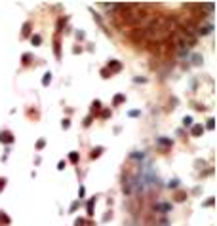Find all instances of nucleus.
<instances>
[{"instance_id": "f03ea898", "label": "nucleus", "mask_w": 217, "mask_h": 226, "mask_svg": "<svg viewBox=\"0 0 217 226\" xmlns=\"http://www.w3.org/2000/svg\"><path fill=\"white\" fill-rule=\"evenodd\" d=\"M0 143H6V145L13 143V135L10 131H2V133H0Z\"/></svg>"}, {"instance_id": "9b49d317", "label": "nucleus", "mask_w": 217, "mask_h": 226, "mask_svg": "<svg viewBox=\"0 0 217 226\" xmlns=\"http://www.w3.org/2000/svg\"><path fill=\"white\" fill-rule=\"evenodd\" d=\"M50 80H52V74H50V72H46V74H44V80H42V84H44V86H48V84H50Z\"/></svg>"}, {"instance_id": "1a4fd4ad", "label": "nucleus", "mask_w": 217, "mask_h": 226, "mask_svg": "<svg viewBox=\"0 0 217 226\" xmlns=\"http://www.w3.org/2000/svg\"><path fill=\"white\" fill-rule=\"evenodd\" d=\"M185 198H187L185 192H177V194H175V200H177V201H185Z\"/></svg>"}, {"instance_id": "9d476101", "label": "nucleus", "mask_w": 217, "mask_h": 226, "mask_svg": "<svg viewBox=\"0 0 217 226\" xmlns=\"http://www.w3.org/2000/svg\"><path fill=\"white\" fill-rule=\"evenodd\" d=\"M29 31H31V23H25L23 25V36H29Z\"/></svg>"}, {"instance_id": "6ab92c4d", "label": "nucleus", "mask_w": 217, "mask_h": 226, "mask_svg": "<svg viewBox=\"0 0 217 226\" xmlns=\"http://www.w3.org/2000/svg\"><path fill=\"white\" fill-rule=\"evenodd\" d=\"M74 226H84V221H82V218H76V221H74Z\"/></svg>"}, {"instance_id": "7ed1b4c3", "label": "nucleus", "mask_w": 217, "mask_h": 226, "mask_svg": "<svg viewBox=\"0 0 217 226\" xmlns=\"http://www.w3.org/2000/svg\"><path fill=\"white\" fill-rule=\"evenodd\" d=\"M108 68H112L114 72H118V70L122 68V65H120L118 61H111V63H108Z\"/></svg>"}, {"instance_id": "6e6552de", "label": "nucleus", "mask_w": 217, "mask_h": 226, "mask_svg": "<svg viewBox=\"0 0 217 226\" xmlns=\"http://www.w3.org/2000/svg\"><path fill=\"white\" fill-rule=\"evenodd\" d=\"M65 25H67V17H61V19H59V23H57V31H61Z\"/></svg>"}, {"instance_id": "dca6fc26", "label": "nucleus", "mask_w": 217, "mask_h": 226, "mask_svg": "<svg viewBox=\"0 0 217 226\" xmlns=\"http://www.w3.org/2000/svg\"><path fill=\"white\" fill-rule=\"evenodd\" d=\"M99 107H101V103H99V101H93V105H91L93 112H95V110H99Z\"/></svg>"}, {"instance_id": "393cba45", "label": "nucleus", "mask_w": 217, "mask_h": 226, "mask_svg": "<svg viewBox=\"0 0 217 226\" xmlns=\"http://www.w3.org/2000/svg\"><path fill=\"white\" fill-rule=\"evenodd\" d=\"M208 128H209V129H213V120H212V118L208 120Z\"/></svg>"}, {"instance_id": "f8f14e48", "label": "nucleus", "mask_w": 217, "mask_h": 226, "mask_svg": "<svg viewBox=\"0 0 217 226\" xmlns=\"http://www.w3.org/2000/svg\"><path fill=\"white\" fill-rule=\"evenodd\" d=\"M71 161H72V164H76V161H78V152H71Z\"/></svg>"}, {"instance_id": "2eb2a0df", "label": "nucleus", "mask_w": 217, "mask_h": 226, "mask_svg": "<svg viewBox=\"0 0 217 226\" xmlns=\"http://www.w3.org/2000/svg\"><path fill=\"white\" fill-rule=\"evenodd\" d=\"M183 124H185V125H191V124H192V118H191V116H185V118H183Z\"/></svg>"}, {"instance_id": "bb28decb", "label": "nucleus", "mask_w": 217, "mask_h": 226, "mask_svg": "<svg viewBox=\"0 0 217 226\" xmlns=\"http://www.w3.org/2000/svg\"><path fill=\"white\" fill-rule=\"evenodd\" d=\"M90 122H91V116H88V118L84 120V125H90Z\"/></svg>"}, {"instance_id": "39448f33", "label": "nucleus", "mask_w": 217, "mask_h": 226, "mask_svg": "<svg viewBox=\"0 0 217 226\" xmlns=\"http://www.w3.org/2000/svg\"><path fill=\"white\" fill-rule=\"evenodd\" d=\"M202 133H204V128H202V125H194V128H192V135H202Z\"/></svg>"}, {"instance_id": "423d86ee", "label": "nucleus", "mask_w": 217, "mask_h": 226, "mask_svg": "<svg viewBox=\"0 0 217 226\" xmlns=\"http://www.w3.org/2000/svg\"><path fill=\"white\" fill-rule=\"evenodd\" d=\"M101 152H103V146H97V148H93V150H91V158H97V156H101Z\"/></svg>"}, {"instance_id": "ddd939ff", "label": "nucleus", "mask_w": 217, "mask_h": 226, "mask_svg": "<svg viewBox=\"0 0 217 226\" xmlns=\"http://www.w3.org/2000/svg\"><path fill=\"white\" fill-rule=\"evenodd\" d=\"M0 222H10V218L6 217V213H4V211H0Z\"/></svg>"}, {"instance_id": "4468645a", "label": "nucleus", "mask_w": 217, "mask_h": 226, "mask_svg": "<svg viewBox=\"0 0 217 226\" xmlns=\"http://www.w3.org/2000/svg\"><path fill=\"white\" fill-rule=\"evenodd\" d=\"M124 99H126L124 95H116V97H114V105H120L122 101H124Z\"/></svg>"}, {"instance_id": "f257e3e1", "label": "nucleus", "mask_w": 217, "mask_h": 226, "mask_svg": "<svg viewBox=\"0 0 217 226\" xmlns=\"http://www.w3.org/2000/svg\"><path fill=\"white\" fill-rule=\"evenodd\" d=\"M129 40L133 42V44H143L145 40H147V34H145V29H133L129 32Z\"/></svg>"}, {"instance_id": "f3484780", "label": "nucleus", "mask_w": 217, "mask_h": 226, "mask_svg": "<svg viewBox=\"0 0 217 226\" xmlns=\"http://www.w3.org/2000/svg\"><path fill=\"white\" fill-rule=\"evenodd\" d=\"M88 215H93V201L88 203Z\"/></svg>"}, {"instance_id": "b1692460", "label": "nucleus", "mask_w": 217, "mask_h": 226, "mask_svg": "<svg viewBox=\"0 0 217 226\" xmlns=\"http://www.w3.org/2000/svg\"><path fill=\"white\" fill-rule=\"evenodd\" d=\"M101 116H103V118H108V116H111V112H108V110H103V112H101Z\"/></svg>"}, {"instance_id": "a878e982", "label": "nucleus", "mask_w": 217, "mask_h": 226, "mask_svg": "<svg viewBox=\"0 0 217 226\" xmlns=\"http://www.w3.org/2000/svg\"><path fill=\"white\" fill-rule=\"evenodd\" d=\"M69 125H71V122H69V120H63V128H65V129H67V128H69Z\"/></svg>"}, {"instance_id": "5701e85b", "label": "nucleus", "mask_w": 217, "mask_h": 226, "mask_svg": "<svg viewBox=\"0 0 217 226\" xmlns=\"http://www.w3.org/2000/svg\"><path fill=\"white\" fill-rule=\"evenodd\" d=\"M4 186H6V179H0V192H2Z\"/></svg>"}, {"instance_id": "4be33fe9", "label": "nucleus", "mask_w": 217, "mask_h": 226, "mask_svg": "<svg viewBox=\"0 0 217 226\" xmlns=\"http://www.w3.org/2000/svg\"><path fill=\"white\" fill-rule=\"evenodd\" d=\"M31 59H33V57H31L29 53H25V55H23V61H25V65H27V61H31Z\"/></svg>"}, {"instance_id": "20e7f679", "label": "nucleus", "mask_w": 217, "mask_h": 226, "mask_svg": "<svg viewBox=\"0 0 217 226\" xmlns=\"http://www.w3.org/2000/svg\"><path fill=\"white\" fill-rule=\"evenodd\" d=\"M156 141H158V145H162V146H171V141L166 139V137H160V139H156Z\"/></svg>"}, {"instance_id": "a211bd4d", "label": "nucleus", "mask_w": 217, "mask_h": 226, "mask_svg": "<svg viewBox=\"0 0 217 226\" xmlns=\"http://www.w3.org/2000/svg\"><path fill=\"white\" fill-rule=\"evenodd\" d=\"M192 61H194V65H198V63L202 61V57H200V55H194V57H192Z\"/></svg>"}, {"instance_id": "aec40b11", "label": "nucleus", "mask_w": 217, "mask_h": 226, "mask_svg": "<svg viewBox=\"0 0 217 226\" xmlns=\"http://www.w3.org/2000/svg\"><path fill=\"white\" fill-rule=\"evenodd\" d=\"M44 145H46V141H42V139L36 143V146H38V148H44Z\"/></svg>"}, {"instance_id": "412c9836", "label": "nucleus", "mask_w": 217, "mask_h": 226, "mask_svg": "<svg viewBox=\"0 0 217 226\" xmlns=\"http://www.w3.org/2000/svg\"><path fill=\"white\" fill-rule=\"evenodd\" d=\"M177 184H179V181H171L170 182V188H177Z\"/></svg>"}, {"instance_id": "0eeeda50", "label": "nucleus", "mask_w": 217, "mask_h": 226, "mask_svg": "<svg viewBox=\"0 0 217 226\" xmlns=\"http://www.w3.org/2000/svg\"><path fill=\"white\" fill-rule=\"evenodd\" d=\"M31 40H33V44H34V46H40V42H42V36H40V34H34V36H33Z\"/></svg>"}, {"instance_id": "cd10ccee", "label": "nucleus", "mask_w": 217, "mask_h": 226, "mask_svg": "<svg viewBox=\"0 0 217 226\" xmlns=\"http://www.w3.org/2000/svg\"><path fill=\"white\" fill-rule=\"evenodd\" d=\"M63 167H65V161L61 160V161H59V164H57V169H63Z\"/></svg>"}]
</instances>
